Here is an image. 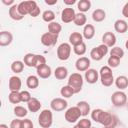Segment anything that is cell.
I'll return each instance as SVG.
<instances>
[{
    "instance_id": "46",
    "label": "cell",
    "mask_w": 128,
    "mask_h": 128,
    "mask_svg": "<svg viewBox=\"0 0 128 128\" xmlns=\"http://www.w3.org/2000/svg\"><path fill=\"white\" fill-rule=\"evenodd\" d=\"M22 128H34V124L30 119L26 118L22 120Z\"/></svg>"
},
{
    "instance_id": "17",
    "label": "cell",
    "mask_w": 128,
    "mask_h": 128,
    "mask_svg": "<svg viewBox=\"0 0 128 128\" xmlns=\"http://www.w3.org/2000/svg\"><path fill=\"white\" fill-rule=\"evenodd\" d=\"M13 35L10 31H1L0 32V46L5 47L12 43Z\"/></svg>"
},
{
    "instance_id": "38",
    "label": "cell",
    "mask_w": 128,
    "mask_h": 128,
    "mask_svg": "<svg viewBox=\"0 0 128 128\" xmlns=\"http://www.w3.org/2000/svg\"><path fill=\"white\" fill-rule=\"evenodd\" d=\"M109 54H110V56H113V57L121 59V58L124 57V50L122 48L118 47V46H114V47L111 48Z\"/></svg>"
},
{
    "instance_id": "39",
    "label": "cell",
    "mask_w": 128,
    "mask_h": 128,
    "mask_svg": "<svg viewBox=\"0 0 128 128\" xmlns=\"http://www.w3.org/2000/svg\"><path fill=\"white\" fill-rule=\"evenodd\" d=\"M86 50H87V48H86V44L84 42H82L79 45L73 46V52L78 56H83L86 53Z\"/></svg>"
},
{
    "instance_id": "43",
    "label": "cell",
    "mask_w": 128,
    "mask_h": 128,
    "mask_svg": "<svg viewBox=\"0 0 128 128\" xmlns=\"http://www.w3.org/2000/svg\"><path fill=\"white\" fill-rule=\"evenodd\" d=\"M20 95H21V102H24V103H28L31 99H32V96L30 94L29 91H20Z\"/></svg>"
},
{
    "instance_id": "14",
    "label": "cell",
    "mask_w": 128,
    "mask_h": 128,
    "mask_svg": "<svg viewBox=\"0 0 128 128\" xmlns=\"http://www.w3.org/2000/svg\"><path fill=\"white\" fill-rule=\"evenodd\" d=\"M102 44L106 45L108 48H112L115 46L116 44V36L113 32H110V31H107L103 34L102 36Z\"/></svg>"
},
{
    "instance_id": "19",
    "label": "cell",
    "mask_w": 128,
    "mask_h": 128,
    "mask_svg": "<svg viewBox=\"0 0 128 128\" xmlns=\"http://www.w3.org/2000/svg\"><path fill=\"white\" fill-rule=\"evenodd\" d=\"M8 14H9L10 18L13 19V20H15V21H20V20H22L24 18V16L18 10V4H14L11 7H9Z\"/></svg>"
},
{
    "instance_id": "37",
    "label": "cell",
    "mask_w": 128,
    "mask_h": 128,
    "mask_svg": "<svg viewBox=\"0 0 128 128\" xmlns=\"http://www.w3.org/2000/svg\"><path fill=\"white\" fill-rule=\"evenodd\" d=\"M55 17H56V15H55V13L52 10H45L42 13V19H43V21L47 22L48 24L51 23V22H53L55 20Z\"/></svg>"
},
{
    "instance_id": "55",
    "label": "cell",
    "mask_w": 128,
    "mask_h": 128,
    "mask_svg": "<svg viewBox=\"0 0 128 128\" xmlns=\"http://www.w3.org/2000/svg\"><path fill=\"white\" fill-rule=\"evenodd\" d=\"M126 106H127V108H128V98H127V103H126Z\"/></svg>"
},
{
    "instance_id": "52",
    "label": "cell",
    "mask_w": 128,
    "mask_h": 128,
    "mask_svg": "<svg viewBox=\"0 0 128 128\" xmlns=\"http://www.w3.org/2000/svg\"><path fill=\"white\" fill-rule=\"evenodd\" d=\"M0 128H10V127H8V125L6 124H0Z\"/></svg>"
},
{
    "instance_id": "34",
    "label": "cell",
    "mask_w": 128,
    "mask_h": 128,
    "mask_svg": "<svg viewBox=\"0 0 128 128\" xmlns=\"http://www.w3.org/2000/svg\"><path fill=\"white\" fill-rule=\"evenodd\" d=\"M13 112H14V115L17 117V118H24L27 114H28V109H26L25 107L23 106H19V105H16L13 109Z\"/></svg>"
},
{
    "instance_id": "22",
    "label": "cell",
    "mask_w": 128,
    "mask_h": 128,
    "mask_svg": "<svg viewBox=\"0 0 128 128\" xmlns=\"http://www.w3.org/2000/svg\"><path fill=\"white\" fill-rule=\"evenodd\" d=\"M41 102L37 99V98H33L27 103V109L29 112H32V113H35V112H38L40 109H41Z\"/></svg>"
},
{
    "instance_id": "24",
    "label": "cell",
    "mask_w": 128,
    "mask_h": 128,
    "mask_svg": "<svg viewBox=\"0 0 128 128\" xmlns=\"http://www.w3.org/2000/svg\"><path fill=\"white\" fill-rule=\"evenodd\" d=\"M114 84L116 85V87L119 90L122 91V90H124V89H126L128 87V78L125 75H120L115 79Z\"/></svg>"
},
{
    "instance_id": "53",
    "label": "cell",
    "mask_w": 128,
    "mask_h": 128,
    "mask_svg": "<svg viewBox=\"0 0 128 128\" xmlns=\"http://www.w3.org/2000/svg\"><path fill=\"white\" fill-rule=\"evenodd\" d=\"M125 48L128 50V40H126V42H125Z\"/></svg>"
},
{
    "instance_id": "12",
    "label": "cell",
    "mask_w": 128,
    "mask_h": 128,
    "mask_svg": "<svg viewBox=\"0 0 128 128\" xmlns=\"http://www.w3.org/2000/svg\"><path fill=\"white\" fill-rule=\"evenodd\" d=\"M75 16H76L75 10L71 7H66L61 11V20L65 24L73 22L75 19Z\"/></svg>"
},
{
    "instance_id": "56",
    "label": "cell",
    "mask_w": 128,
    "mask_h": 128,
    "mask_svg": "<svg viewBox=\"0 0 128 128\" xmlns=\"http://www.w3.org/2000/svg\"><path fill=\"white\" fill-rule=\"evenodd\" d=\"M91 128H96V127H91Z\"/></svg>"
},
{
    "instance_id": "7",
    "label": "cell",
    "mask_w": 128,
    "mask_h": 128,
    "mask_svg": "<svg viewBox=\"0 0 128 128\" xmlns=\"http://www.w3.org/2000/svg\"><path fill=\"white\" fill-rule=\"evenodd\" d=\"M111 103L115 107H123L127 103V95L121 90L115 91L111 95Z\"/></svg>"
},
{
    "instance_id": "21",
    "label": "cell",
    "mask_w": 128,
    "mask_h": 128,
    "mask_svg": "<svg viewBox=\"0 0 128 128\" xmlns=\"http://www.w3.org/2000/svg\"><path fill=\"white\" fill-rule=\"evenodd\" d=\"M83 38L86 40H91L95 36V27L92 24H86L83 28L82 32Z\"/></svg>"
},
{
    "instance_id": "45",
    "label": "cell",
    "mask_w": 128,
    "mask_h": 128,
    "mask_svg": "<svg viewBox=\"0 0 128 128\" xmlns=\"http://www.w3.org/2000/svg\"><path fill=\"white\" fill-rule=\"evenodd\" d=\"M10 128H22V120L20 118L13 119L9 125Z\"/></svg>"
},
{
    "instance_id": "15",
    "label": "cell",
    "mask_w": 128,
    "mask_h": 128,
    "mask_svg": "<svg viewBox=\"0 0 128 128\" xmlns=\"http://www.w3.org/2000/svg\"><path fill=\"white\" fill-rule=\"evenodd\" d=\"M84 78L86 80L87 83L89 84H95L98 80H99V71H97L96 69L90 68L85 72Z\"/></svg>"
},
{
    "instance_id": "54",
    "label": "cell",
    "mask_w": 128,
    "mask_h": 128,
    "mask_svg": "<svg viewBox=\"0 0 128 128\" xmlns=\"http://www.w3.org/2000/svg\"><path fill=\"white\" fill-rule=\"evenodd\" d=\"M73 128H80V127H79V126H78V125H77V124H76V125H75V126H74V127H73Z\"/></svg>"
},
{
    "instance_id": "26",
    "label": "cell",
    "mask_w": 128,
    "mask_h": 128,
    "mask_svg": "<svg viewBox=\"0 0 128 128\" xmlns=\"http://www.w3.org/2000/svg\"><path fill=\"white\" fill-rule=\"evenodd\" d=\"M36 59H37V54L34 53H27L24 55L23 62L26 66L28 67H35L36 64Z\"/></svg>"
},
{
    "instance_id": "31",
    "label": "cell",
    "mask_w": 128,
    "mask_h": 128,
    "mask_svg": "<svg viewBox=\"0 0 128 128\" xmlns=\"http://www.w3.org/2000/svg\"><path fill=\"white\" fill-rule=\"evenodd\" d=\"M24 62L23 61H20V60H15L12 62L11 64V71L15 74H18V73H21L24 69Z\"/></svg>"
},
{
    "instance_id": "25",
    "label": "cell",
    "mask_w": 128,
    "mask_h": 128,
    "mask_svg": "<svg viewBox=\"0 0 128 128\" xmlns=\"http://www.w3.org/2000/svg\"><path fill=\"white\" fill-rule=\"evenodd\" d=\"M54 76L58 80H64L68 76V69L64 66H59L54 70Z\"/></svg>"
},
{
    "instance_id": "10",
    "label": "cell",
    "mask_w": 128,
    "mask_h": 128,
    "mask_svg": "<svg viewBox=\"0 0 128 128\" xmlns=\"http://www.w3.org/2000/svg\"><path fill=\"white\" fill-rule=\"evenodd\" d=\"M68 107V102L64 98H54L50 102V108L53 111L61 112Z\"/></svg>"
},
{
    "instance_id": "48",
    "label": "cell",
    "mask_w": 128,
    "mask_h": 128,
    "mask_svg": "<svg viewBox=\"0 0 128 128\" xmlns=\"http://www.w3.org/2000/svg\"><path fill=\"white\" fill-rule=\"evenodd\" d=\"M122 15L125 18H128V2H126L122 8Z\"/></svg>"
},
{
    "instance_id": "49",
    "label": "cell",
    "mask_w": 128,
    "mask_h": 128,
    "mask_svg": "<svg viewBox=\"0 0 128 128\" xmlns=\"http://www.w3.org/2000/svg\"><path fill=\"white\" fill-rule=\"evenodd\" d=\"M2 3L3 4H5V5H8V6H12V5H14V1L13 0H2Z\"/></svg>"
},
{
    "instance_id": "30",
    "label": "cell",
    "mask_w": 128,
    "mask_h": 128,
    "mask_svg": "<svg viewBox=\"0 0 128 128\" xmlns=\"http://www.w3.org/2000/svg\"><path fill=\"white\" fill-rule=\"evenodd\" d=\"M77 8L79 12L85 13L90 10L91 8V1L90 0H79L77 2Z\"/></svg>"
},
{
    "instance_id": "18",
    "label": "cell",
    "mask_w": 128,
    "mask_h": 128,
    "mask_svg": "<svg viewBox=\"0 0 128 128\" xmlns=\"http://www.w3.org/2000/svg\"><path fill=\"white\" fill-rule=\"evenodd\" d=\"M36 72H37V76L41 79H47L51 76L52 74V70H51V67L47 64L39 67L36 69Z\"/></svg>"
},
{
    "instance_id": "13",
    "label": "cell",
    "mask_w": 128,
    "mask_h": 128,
    "mask_svg": "<svg viewBox=\"0 0 128 128\" xmlns=\"http://www.w3.org/2000/svg\"><path fill=\"white\" fill-rule=\"evenodd\" d=\"M90 65H91L90 59L84 56L79 57L75 62V67L79 72H86L88 69H90Z\"/></svg>"
},
{
    "instance_id": "40",
    "label": "cell",
    "mask_w": 128,
    "mask_h": 128,
    "mask_svg": "<svg viewBox=\"0 0 128 128\" xmlns=\"http://www.w3.org/2000/svg\"><path fill=\"white\" fill-rule=\"evenodd\" d=\"M107 64L110 68H117L120 65V59L113 57V56H109V58L107 60Z\"/></svg>"
},
{
    "instance_id": "47",
    "label": "cell",
    "mask_w": 128,
    "mask_h": 128,
    "mask_svg": "<svg viewBox=\"0 0 128 128\" xmlns=\"http://www.w3.org/2000/svg\"><path fill=\"white\" fill-rule=\"evenodd\" d=\"M31 17H38L39 15H40V8H39V6H37V7H35L32 11H31V13L29 14Z\"/></svg>"
},
{
    "instance_id": "16",
    "label": "cell",
    "mask_w": 128,
    "mask_h": 128,
    "mask_svg": "<svg viewBox=\"0 0 128 128\" xmlns=\"http://www.w3.org/2000/svg\"><path fill=\"white\" fill-rule=\"evenodd\" d=\"M22 87V81L20 79V77L18 76H11L9 78L8 81V88L10 90V92L12 91H20Z\"/></svg>"
},
{
    "instance_id": "1",
    "label": "cell",
    "mask_w": 128,
    "mask_h": 128,
    "mask_svg": "<svg viewBox=\"0 0 128 128\" xmlns=\"http://www.w3.org/2000/svg\"><path fill=\"white\" fill-rule=\"evenodd\" d=\"M99 79L101 84L104 87H110L114 83L115 79L112 73V68H110L108 65L102 66L99 71Z\"/></svg>"
},
{
    "instance_id": "27",
    "label": "cell",
    "mask_w": 128,
    "mask_h": 128,
    "mask_svg": "<svg viewBox=\"0 0 128 128\" xmlns=\"http://www.w3.org/2000/svg\"><path fill=\"white\" fill-rule=\"evenodd\" d=\"M105 18L106 12L101 8H97L92 12V19L95 22H102L103 20H105Z\"/></svg>"
},
{
    "instance_id": "41",
    "label": "cell",
    "mask_w": 128,
    "mask_h": 128,
    "mask_svg": "<svg viewBox=\"0 0 128 128\" xmlns=\"http://www.w3.org/2000/svg\"><path fill=\"white\" fill-rule=\"evenodd\" d=\"M77 125L80 127V128H91L92 127V123H91V120L87 119V118H82L78 121Z\"/></svg>"
},
{
    "instance_id": "9",
    "label": "cell",
    "mask_w": 128,
    "mask_h": 128,
    "mask_svg": "<svg viewBox=\"0 0 128 128\" xmlns=\"http://www.w3.org/2000/svg\"><path fill=\"white\" fill-rule=\"evenodd\" d=\"M37 6H38L37 3H36L35 1H33V0L22 1V2H20V3L18 4V10H19V12H20L23 16H25V15L30 14L31 11H32L35 7H37Z\"/></svg>"
},
{
    "instance_id": "35",
    "label": "cell",
    "mask_w": 128,
    "mask_h": 128,
    "mask_svg": "<svg viewBox=\"0 0 128 128\" xmlns=\"http://www.w3.org/2000/svg\"><path fill=\"white\" fill-rule=\"evenodd\" d=\"M60 94H61L62 98L67 99V98L72 97V96H73L75 93H74L73 89H72V88H71L69 85H65V86H63V87L61 88V90H60Z\"/></svg>"
},
{
    "instance_id": "8",
    "label": "cell",
    "mask_w": 128,
    "mask_h": 128,
    "mask_svg": "<svg viewBox=\"0 0 128 128\" xmlns=\"http://www.w3.org/2000/svg\"><path fill=\"white\" fill-rule=\"evenodd\" d=\"M81 116H82V114L77 106L68 108L64 114V118L68 123H75V122L79 121Z\"/></svg>"
},
{
    "instance_id": "29",
    "label": "cell",
    "mask_w": 128,
    "mask_h": 128,
    "mask_svg": "<svg viewBox=\"0 0 128 128\" xmlns=\"http://www.w3.org/2000/svg\"><path fill=\"white\" fill-rule=\"evenodd\" d=\"M78 108H79V110H80V112H81V114H82V116H87L90 112H91V109H90V104L87 102V101H79L78 103H77V105H76Z\"/></svg>"
},
{
    "instance_id": "3",
    "label": "cell",
    "mask_w": 128,
    "mask_h": 128,
    "mask_svg": "<svg viewBox=\"0 0 128 128\" xmlns=\"http://www.w3.org/2000/svg\"><path fill=\"white\" fill-rule=\"evenodd\" d=\"M83 82H84V80H83L82 75L80 73H77L76 72V73H72L68 77L67 85H69L73 89L74 93L76 94V93H79L81 91L82 86H83Z\"/></svg>"
},
{
    "instance_id": "5",
    "label": "cell",
    "mask_w": 128,
    "mask_h": 128,
    "mask_svg": "<svg viewBox=\"0 0 128 128\" xmlns=\"http://www.w3.org/2000/svg\"><path fill=\"white\" fill-rule=\"evenodd\" d=\"M71 45L69 43H61L58 47H57V50H56V54H57V58L61 61H66L70 58V55H71Z\"/></svg>"
},
{
    "instance_id": "4",
    "label": "cell",
    "mask_w": 128,
    "mask_h": 128,
    "mask_svg": "<svg viewBox=\"0 0 128 128\" xmlns=\"http://www.w3.org/2000/svg\"><path fill=\"white\" fill-rule=\"evenodd\" d=\"M38 123L42 128H50L53 123V113L50 109H44L38 116Z\"/></svg>"
},
{
    "instance_id": "6",
    "label": "cell",
    "mask_w": 128,
    "mask_h": 128,
    "mask_svg": "<svg viewBox=\"0 0 128 128\" xmlns=\"http://www.w3.org/2000/svg\"><path fill=\"white\" fill-rule=\"evenodd\" d=\"M109 48L104 45V44H100L97 47H94L91 51H90V57L91 59H93L94 61H100L103 59L104 56H106L109 52L108 50Z\"/></svg>"
},
{
    "instance_id": "32",
    "label": "cell",
    "mask_w": 128,
    "mask_h": 128,
    "mask_svg": "<svg viewBox=\"0 0 128 128\" xmlns=\"http://www.w3.org/2000/svg\"><path fill=\"white\" fill-rule=\"evenodd\" d=\"M62 30V26L61 24H59L58 22L56 21H53L51 23L48 24V32L52 33V34H55V35H59L60 32Z\"/></svg>"
},
{
    "instance_id": "42",
    "label": "cell",
    "mask_w": 128,
    "mask_h": 128,
    "mask_svg": "<svg viewBox=\"0 0 128 128\" xmlns=\"http://www.w3.org/2000/svg\"><path fill=\"white\" fill-rule=\"evenodd\" d=\"M102 112H103V110L100 109V108H97V109L92 110V111H91V119H92L93 121H95V122L98 123V122H99V118H100Z\"/></svg>"
},
{
    "instance_id": "2",
    "label": "cell",
    "mask_w": 128,
    "mask_h": 128,
    "mask_svg": "<svg viewBox=\"0 0 128 128\" xmlns=\"http://www.w3.org/2000/svg\"><path fill=\"white\" fill-rule=\"evenodd\" d=\"M98 123L103 125L104 128H115L118 124V118L114 114L103 110V112L101 113V116L99 118Z\"/></svg>"
},
{
    "instance_id": "28",
    "label": "cell",
    "mask_w": 128,
    "mask_h": 128,
    "mask_svg": "<svg viewBox=\"0 0 128 128\" xmlns=\"http://www.w3.org/2000/svg\"><path fill=\"white\" fill-rule=\"evenodd\" d=\"M26 85L29 89H36L39 86V77L35 75H29L26 78Z\"/></svg>"
},
{
    "instance_id": "44",
    "label": "cell",
    "mask_w": 128,
    "mask_h": 128,
    "mask_svg": "<svg viewBox=\"0 0 128 128\" xmlns=\"http://www.w3.org/2000/svg\"><path fill=\"white\" fill-rule=\"evenodd\" d=\"M46 64V58L43 56V55H39L37 54V59H36V64H35V68H39L43 65Z\"/></svg>"
},
{
    "instance_id": "36",
    "label": "cell",
    "mask_w": 128,
    "mask_h": 128,
    "mask_svg": "<svg viewBox=\"0 0 128 128\" xmlns=\"http://www.w3.org/2000/svg\"><path fill=\"white\" fill-rule=\"evenodd\" d=\"M8 99L9 102L12 104H19L21 102V95H20V91H12L9 93L8 95Z\"/></svg>"
},
{
    "instance_id": "50",
    "label": "cell",
    "mask_w": 128,
    "mask_h": 128,
    "mask_svg": "<svg viewBox=\"0 0 128 128\" xmlns=\"http://www.w3.org/2000/svg\"><path fill=\"white\" fill-rule=\"evenodd\" d=\"M63 2H64V4H66V5H73V4H75L76 3V0H63Z\"/></svg>"
},
{
    "instance_id": "23",
    "label": "cell",
    "mask_w": 128,
    "mask_h": 128,
    "mask_svg": "<svg viewBox=\"0 0 128 128\" xmlns=\"http://www.w3.org/2000/svg\"><path fill=\"white\" fill-rule=\"evenodd\" d=\"M83 41V35L79 32H72L69 35V44L72 46H76L81 44Z\"/></svg>"
},
{
    "instance_id": "11",
    "label": "cell",
    "mask_w": 128,
    "mask_h": 128,
    "mask_svg": "<svg viewBox=\"0 0 128 128\" xmlns=\"http://www.w3.org/2000/svg\"><path fill=\"white\" fill-rule=\"evenodd\" d=\"M40 41L44 46L51 47V46H54L56 44V42L58 41V35L52 34L50 32H46V33L42 34V36L40 38Z\"/></svg>"
},
{
    "instance_id": "20",
    "label": "cell",
    "mask_w": 128,
    "mask_h": 128,
    "mask_svg": "<svg viewBox=\"0 0 128 128\" xmlns=\"http://www.w3.org/2000/svg\"><path fill=\"white\" fill-rule=\"evenodd\" d=\"M114 30L120 34H123L125 32H127L128 30V24L125 20L123 19H117L114 22Z\"/></svg>"
},
{
    "instance_id": "33",
    "label": "cell",
    "mask_w": 128,
    "mask_h": 128,
    "mask_svg": "<svg viewBox=\"0 0 128 128\" xmlns=\"http://www.w3.org/2000/svg\"><path fill=\"white\" fill-rule=\"evenodd\" d=\"M86 22H87V17L84 13H76V16H75V19L73 21V23L76 25V26H85L86 25Z\"/></svg>"
},
{
    "instance_id": "51",
    "label": "cell",
    "mask_w": 128,
    "mask_h": 128,
    "mask_svg": "<svg viewBox=\"0 0 128 128\" xmlns=\"http://www.w3.org/2000/svg\"><path fill=\"white\" fill-rule=\"evenodd\" d=\"M45 3H46L47 5H54V4L57 3V0H54V1H48V0H46Z\"/></svg>"
}]
</instances>
